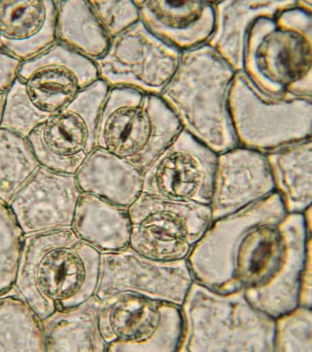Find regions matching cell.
Here are the masks:
<instances>
[{
	"label": "cell",
	"mask_w": 312,
	"mask_h": 352,
	"mask_svg": "<svg viewBox=\"0 0 312 352\" xmlns=\"http://www.w3.org/2000/svg\"><path fill=\"white\" fill-rule=\"evenodd\" d=\"M72 230L82 241L101 254L130 247L129 208L82 193L76 207Z\"/></svg>",
	"instance_id": "obj_15"
},
{
	"label": "cell",
	"mask_w": 312,
	"mask_h": 352,
	"mask_svg": "<svg viewBox=\"0 0 312 352\" xmlns=\"http://www.w3.org/2000/svg\"><path fill=\"white\" fill-rule=\"evenodd\" d=\"M182 130L160 96L129 87L111 88L99 113L96 148L145 173Z\"/></svg>",
	"instance_id": "obj_3"
},
{
	"label": "cell",
	"mask_w": 312,
	"mask_h": 352,
	"mask_svg": "<svg viewBox=\"0 0 312 352\" xmlns=\"http://www.w3.org/2000/svg\"><path fill=\"white\" fill-rule=\"evenodd\" d=\"M82 194L75 175L40 166L10 207L25 236L70 230Z\"/></svg>",
	"instance_id": "obj_11"
},
{
	"label": "cell",
	"mask_w": 312,
	"mask_h": 352,
	"mask_svg": "<svg viewBox=\"0 0 312 352\" xmlns=\"http://www.w3.org/2000/svg\"><path fill=\"white\" fill-rule=\"evenodd\" d=\"M178 49L152 34L139 21L112 38L94 63L99 80L109 87H129L160 96L180 61Z\"/></svg>",
	"instance_id": "obj_7"
},
{
	"label": "cell",
	"mask_w": 312,
	"mask_h": 352,
	"mask_svg": "<svg viewBox=\"0 0 312 352\" xmlns=\"http://www.w3.org/2000/svg\"><path fill=\"white\" fill-rule=\"evenodd\" d=\"M98 80L94 62L56 42L21 63L16 80L6 93L0 128L27 138Z\"/></svg>",
	"instance_id": "obj_2"
},
{
	"label": "cell",
	"mask_w": 312,
	"mask_h": 352,
	"mask_svg": "<svg viewBox=\"0 0 312 352\" xmlns=\"http://www.w3.org/2000/svg\"><path fill=\"white\" fill-rule=\"evenodd\" d=\"M275 192L265 153L242 146L219 153L209 205L212 222L263 200Z\"/></svg>",
	"instance_id": "obj_12"
},
{
	"label": "cell",
	"mask_w": 312,
	"mask_h": 352,
	"mask_svg": "<svg viewBox=\"0 0 312 352\" xmlns=\"http://www.w3.org/2000/svg\"><path fill=\"white\" fill-rule=\"evenodd\" d=\"M57 8L56 42L95 62L108 50L106 36L88 0L55 1Z\"/></svg>",
	"instance_id": "obj_18"
},
{
	"label": "cell",
	"mask_w": 312,
	"mask_h": 352,
	"mask_svg": "<svg viewBox=\"0 0 312 352\" xmlns=\"http://www.w3.org/2000/svg\"><path fill=\"white\" fill-rule=\"evenodd\" d=\"M6 93L0 91V124L2 122L3 110L5 107Z\"/></svg>",
	"instance_id": "obj_24"
},
{
	"label": "cell",
	"mask_w": 312,
	"mask_h": 352,
	"mask_svg": "<svg viewBox=\"0 0 312 352\" xmlns=\"http://www.w3.org/2000/svg\"><path fill=\"white\" fill-rule=\"evenodd\" d=\"M108 90L98 80L32 132L27 139L40 166L76 174L96 148L97 122Z\"/></svg>",
	"instance_id": "obj_6"
},
{
	"label": "cell",
	"mask_w": 312,
	"mask_h": 352,
	"mask_svg": "<svg viewBox=\"0 0 312 352\" xmlns=\"http://www.w3.org/2000/svg\"><path fill=\"white\" fill-rule=\"evenodd\" d=\"M276 192L287 212L300 213L311 202V144L309 138L266 153Z\"/></svg>",
	"instance_id": "obj_17"
},
{
	"label": "cell",
	"mask_w": 312,
	"mask_h": 352,
	"mask_svg": "<svg viewBox=\"0 0 312 352\" xmlns=\"http://www.w3.org/2000/svg\"><path fill=\"white\" fill-rule=\"evenodd\" d=\"M101 303L95 296L75 307L56 311L43 320L45 351L107 352L99 324Z\"/></svg>",
	"instance_id": "obj_16"
},
{
	"label": "cell",
	"mask_w": 312,
	"mask_h": 352,
	"mask_svg": "<svg viewBox=\"0 0 312 352\" xmlns=\"http://www.w3.org/2000/svg\"><path fill=\"white\" fill-rule=\"evenodd\" d=\"M40 166L27 138L0 128V199L10 206Z\"/></svg>",
	"instance_id": "obj_20"
},
{
	"label": "cell",
	"mask_w": 312,
	"mask_h": 352,
	"mask_svg": "<svg viewBox=\"0 0 312 352\" xmlns=\"http://www.w3.org/2000/svg\"><path fill=\"white\" fill-rule=\"evenodd\" d=\"M75 177L82 193L125 208H129L143 193L144 173L99 148L85 160Z\"/></svg>",
	"instance_id": "obj_14"
},
{
	"label": "cell",
	"mask_w": 312,
	"mask_h": 352,
	"mask_svg": "<svg viewBox=\"0 0 312 352\" xmlns=\"http://www.w3.org/2000/svg\"><path fill=\"white\" fill-rule=\"evenodd\" d=\"M21 63L0 48V91L7 93L10 89L17 78Z\"/></svg>",
	"instance_id": "obj_23"
},
{
	"label": "cell",
	"mask_w": 312,
	"mask_h": 352,
	"mask_svg": "<svg viewBox=\"0 0 312 352\" xmlns=\"http://www.w3.org/2000/svg\"><path fill=\"white\" fill-rule=\"evenodd\" d=\"M187 265V260H153L130 247L102 253L95 296L104 300L120 293L130 292L180 306L191 283Z\"/></svg>",
	"instance_id": "obj_8"
},
{
	"label": "cell",
	"mask_w": 312,
	"mask_h": 352,
	"mask_svg": "<svg viewBox=\"0 0 312 352\" xmlns=\"http://www.w3.org/2000/svg\"><path fill=\"white\" fill-rule=\"evenodd\" d=\"M88 2L110 41L140 21L139 8L132 0H89Z\"/></svg>",
	"instance_id": "obj_22"
},
{
	"label": "cell",
	"mask_w": 312,
	"mask_h": 352,
	"mask_svg": "<svg viewBox=\"0 0 312 352\" xmlns=\"http://www.w3.org/2000/svg\"><path fill=\"white\" fill-rule=\"evenodd\" d=\"M0 351H45L42 320L12 290L0 296Z\"/></svg>",
	"instance_id": "obj_19"
},
{
	"label": "cell",
	"mask_w": 312,
	"mask_h": 352,
	"mask_svg": "<svg viewBox=\"0 0 312 352\" xmlns=\"http://www.w3.org/2000/svg\"><path fill=\"white\" fill-rule=\"evenodd\" d=\"M100 256L72 229L25 236L11 290L43 320L95 296Z\"/></svg>",
	"instance_id": "obj_1"
},
{
	"label": "cell",
	"mask_w": 312,
	"mask_h": 352,
	"mask_svg": "<svg viewBox=\"0 0 312 352\" xmlns=\"http://www.w3.org/2000/svg\"><path fill=\"white\" fill-rule=\"evenodd\" d=\"M57 8L52 0H0V48L23 63L56 42Z\"/></svg>",
	"instance_id": "obj_13"
},
{
	"label": "cell",
	"mask_w": 312,
	"mask_h": 352,
	"mask_svg": "<svg viewBox=\"0 0 312 352\" xmlns=\"http://www.w3.org/2000/svg\"><path fill=\"white\" fill-rule=\"evenodd\" d=\"M25 238L10 206L0 199V296L14 285Z\"/></svg>",
	"instance_id": "obj_21"
},
{
	"label": "cell",
	"mask_w": 312,
	"mask_h": 352,
	"mask_svg": "<svg viewBox=\"0 0 312 352\" xmlns=\"http://www.w3.org/2000/svg\"><path fill=\"white\" fill-rule=\"evenodd\" d=\"M217 155L182 129L144 173L143 193L209 206Z\"/></svg>",
	"instance_id": "obj_9"
},
{
	"label": "cell",
	"mask_w": 312,
	"mask_h": 352,
	"mask_svg": "<svg viewBox=\"0 0 312 352\" xmlns=\"http://www.w3.org/2000/svg\"><path fill=\"white\" fill-rule=\"evenodd\" d=\"M178 307L130 292L101 300L99 324L107 352L176 351L182 332Z\"/></svg>",
	"instance_id": "obj_5"
},
{
	"label": "cell",
	"mask_w": 312,
	"mask_h": 352,
	"mask_svg": "<svg viewBox=\"0 0 312 352\" xmlns=\"http://www.w3.org/2000/svg\"><path fill=\"white\" fill-rule=\"evenodd\" d=\"M130 247L160 261L186 260L212 223L209 206L145 193L129 208Z\"/></svg>",
	"instance_id": "obj_4"
},
{
	"label": "cell",
	"mask_w": 312,
	"mask_h": 352,
	"mask_svg": "<svg viewBox=\"0 0 312 352\" xmlns=\"http://www.w3.org/2000/svg\"><path fill=\"white\" fill-rule=\"evenodd\" d=\"M229 109L238 144L266 153L310 137L311 108L305 101L267 103L232 98Z\"/></svg>",
	"instance_id": "obj_10"
}]
</instances>
